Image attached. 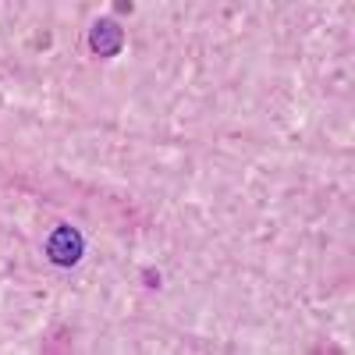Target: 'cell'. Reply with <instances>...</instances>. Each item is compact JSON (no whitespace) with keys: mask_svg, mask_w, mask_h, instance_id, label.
Segmentation results:
<instances>
[{"mask_svg":"<svg viewBox=\"0 0 355 355\" xmlns=\"http://www.w3.org/2000/svg\"><path fill=\"white\" fill-rule=\"evenodd\" d=\"M82 234L75 231V227H57L53 234H50V242H46V256L57 263V266H71V263H78L82 259Z\"/></svg>","mask_w":355,"mask_h":355,"instance_id":"1","label":"cell"},{"mask_svg":"<svg viewBox=\"0 0 355 355\" xmlns=\"http://www.w3.org/2000/svg\"><path fill=\"white\" fill-rule=\"evenodd\" d=\"M121 40L125 36H121V25L117 21H100V25H93V33H89V43H93V50L103 53V57L121 50Z\"/></svg>","mask_w":355,"mask_h":355,"instance_id":"2","label":"cell"}]
</instances>
